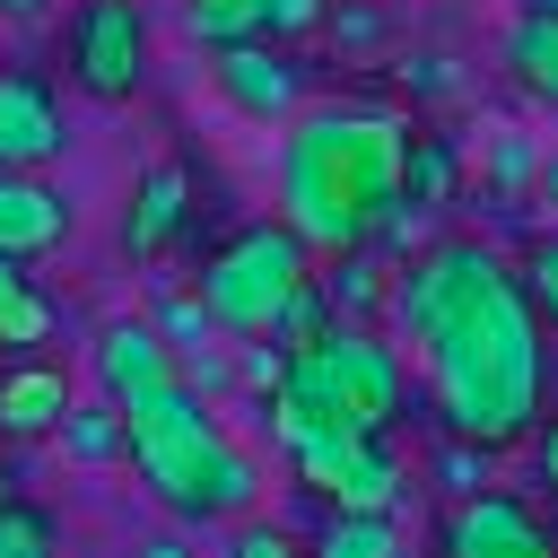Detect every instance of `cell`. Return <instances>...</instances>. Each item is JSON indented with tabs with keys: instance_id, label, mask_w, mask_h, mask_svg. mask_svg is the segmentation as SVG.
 Segmentation results:
<instances>
[{
	"instance_id": "obj_1",
	"label": "cell",
	"mask_w": 558,
	"mask_h": 558,
	"mask_svg": "<svg viewBox=\"0 0 558 558\" xmlns=\"http://www.w3.org/2000/svg\"><path fill=\"white\" fill-rule=\"evenodd\" d=\"M392 314H401L410 349L427 357L436 418L462 445L497 453L541 427V314L497 244H480V235L427 244L401 270Z\"/></svg>"
},
{
	"instance_id": "obj_2",
	"label": "cell",
	"mask_w": 558,
	"mask_h": 558,
	"mask_svg": "<svg viewBox=\"0 0 558 558\" xmlns=\"http://www.w3.org/2000/svg\"><path fill=\"white\" fill-rule=\"evenodd\" d=\"M401 157L410 122L392 105H305L279 140V227L323 262L366 253L401 201Z\"/></svg>"
},
{
	"instance_id": "obj_3",
	"label": "cell",
	"mask_w": 558,
	"mask_h": 558,
	"mask_svg": "<svg viewBox=\"0 0 558 558\" xmlns=\"http://www.w3.org/2000/svg\"><path fill=\"white\" fill-rule=\"evenodd\" d=\"M401 410V357L366 331V323H331L323 340L288 349L279 384H270V427L279 445H305L323 427H349V436H384Z\"/></svg>"
},
{
	"instance_id": "obj_4",
	"label": "cell",
	"mask_w": 558,
	"mask_h": 558,
	"mask_svg": "<svg viewBox=\"0 0 558 558\" xmlns=\"http://www.w3.org/2000/svg\"><path fill=\"white\" fill-rule=\"evenodd\" d=\"M122 410V453H131V471L148 480V497L174 514V523H209L218 506H209V471H218V453H227V427L209 418V401L174 375V384H157V392H140V401H113Z\"/></svg>"
},
{
	"instance_id": "obj_5",
	"label": "cell",
	"mask_w": 558,
	"mask_h": 558,
	"mask_svg": "<svg viewBox=\"0 0 558 558\" xmlns=\"http://www.w3.org/2000/svg\"><path fill=\"white\" fill-rule=\"evenodd\" d=\"M314 279V253L270 218V227H235L218 253H209V270H201V314L218 323V331H235V340H270V323L288 314V296Z\"/></svg>"
},
{
	"instance_id": "obj_6",
	"label": "cell",
	"mask_w": 558,
	"mask_h": 558,
	"mask_svg": "<svg viewBox=\"0 0 558 558\" xmlns=\"http://www.w3.org/2000/svg\"><path fill=\"white\" fill-rule=\"evenodd\" d=\"M61 70L78 96L96 105H131L148 78V9L140 0H78L70 35H61Z\"/></svg>"
},
{
	"instance_id": "obj_7",
	"label": "cell",
	"mask_w": 558,
	"mask_h": 558,
	"mask_svg": "<svg viewBox=\"0 0 558 558\" xmlns=\"http://www.w3.org/2000/svg\"><path fill=\"white\" fill-rule=\"evenodd\" d=\"M296 480L331 506V514H392L401 506V462L384 436H349V427H323L305 445H288Z\"/></svg>"
},
{
	"instance_id": "obj_8",
	"label": "cell",
	"mask_w": 558,
	"mask_h": 558,
	"mask_svg": "<svg viewBox=\"0 0 558 558\" xmlns=\"http://www.w3.org/2000/svg\"><path fill=\"white\" fill-rule=\"evenodd\" d=\"M209 78H218V96H227L244 122H296V61H288L270 35L218 44V52H209Z\"/></svg>"
},
{
	"instance_id": "obj_9",
	"label": "cell",
	"mask_w": 558,
	"mask_h": 558,
	"mask_svg": "<svg viewBox=\"0 0 558 558\" xmlns=\"http://www.w3.org/2000/svg\"><path fill=\"white\" fill-rule=\"evenodd\" d=\"M445 558H558V549H549V532L523 497L488 488V497H462L445 514Z\"/></svg>"
},
{
	"instance_id": "obj_10",
	"label": "cell",
	"mask_w": 558,
	"mask_h": 558,
	"mask_svg": "<svg viewBox=\"0 0 558 558\" xmlns=\"http://www.w3.org/2000/svg\"><path fill=\"white\" fill-rule=\"evenodd\" d=\"M61 148H70V131H61L52 87L26 70H0V174H44Z\"/></svg>"
},
{
	"instance_id": "obj_11",
	"label": "cell",
	"mask_w": 558,
	"mask_h": 558,
	"mask_svg": "<svg viewBox=\"0 0 558 558\" xmlns=\"http://www.w3.org/2000/svg\"><path fill=\"white\" fill-rule=\"evenodd\" d=\"M183 218H192V166H183V157H157V166L140 174L131 209H122V253H131V262H157V253L183 235Z\"/></svg>"
},
{
	"instance_id": "obj_12",
	"label": "cell",
	"mask_w": 558,
	"mask_h": 558,
	"mask_svg": "<svg viewBox=\"0 0 558 558\" xmlns=\"http://www.w3.org/2000/svg\"><path fill=\"white\" fill-rule=\"evenodd\" d=\"M174 375H183V366H174V349L157 340V323L122 314V323L96 331V384H105V401H140V392H157V384H174Z\"/></svg>"
},
{
	"instance_id": "obj_13",
	"label": "cell",
	"mask_w": 558,
	"mask_h": 558,
	"mask_svg": "<svg viewBox=\"0 0 558 558\" xmlns=\"http://www.w3.org/2000/svg\"><path fill=\"white\" fill-rule=\"evenodd\" d=\"M70 235V201L44 183V174H0V253L9 262H35Z\"/></svg>"
},
{
	"instance_id": "obj_14",
	"label": "cell",
	"mask_w": 558,
	"mask_h": 558,
	"mask_svg": "<svg viewBox=\"0 0 558 558\" xmlns=\"http://www.w3.org/2000/svg\"><path fill=\"white\" fill-rule=\"evenodd\" d=\"M70 418V375L52 357H17L0 366V436H44Z\"/></svg>"
},
{
	"instance_id": "obj_15",
	"label": "cell",
	"mask_w": 558,
	"mask_h": 558,
	"mask_svg": "<svg viewBox=\"0 0 558 558\" xmlns=\"http://www.w3.org/2000/svg\"><path fill=\"white\" fill-rule=\"evenodd\" d=\"M497 61H506V78H514L532 105H549V113H558V9H514V26H506V44H497Z\"/></svg>"
},
{
	"instance_id": "obj_16",
	"label": "cell",
	"mask_w": 558,
	"mask_h": 558,
	"mask_svg": "<svg viewBox=\"0 0 558 558\" xmlns=\"http://www.w3.org/2000/svg\"><path fill=\"white\" fill-rule=\"evenodd\" d=\"M453 174H462L453 140L418 131V140H410V157H401V201H410V209H436V201H453Z\"/></svg>"
},
{
	"instance_id": "obj_17",
	"label": "cell",
	"mask_w": 558,
	"mask_h": 558,
	"mask_svg": "<svg viewBox=\"0 0 558 558\" xmlns=\"http://www.w3.org/2000/svg\"><path fill=\"white\" fill-rule=\"evenodd\" d=\"M44 340H52V296H44L35 279H9V288H0V349L35 357Z\"/></svg>"
},
{
	"instance_id": "obj_18",
	"label": "cell",
	"mask_w": 558,
	"mask_h": 558,
	"mask_svg": "<svg viewBox=\"0 0 558 558\" xmlns=\"http://www.w3.org/2000/svg\"><path fill=\"white\" fill-rule=\"evenodd\" d=\"M314 558H401V532H392V514H331Z\"/></svg>"
},
{
	"instance_id": "obj_19",
	"label": "cell",
	"mask_w": 558,
	"mask_h": 558,
	"mask_svg": "<svg viewBox=\"0 0 558 558\" xmlns=\"http://www.w3.org/2000/svg\"><path fill=\"white\" fill-rule=\"evenodd\" d=\"M323 296H331V323H357V314L384 296V270H375L366 253H340V270L323 279Z\"/></svg>"
},
{
	"instance_id": "obj_20",
	"label": "cell",
	"mask_w": 558,
	"mask_h": 558,
	"mask_svg": "<svg viewBox=\"0 0 558 558\" xmlns=\"http://www.w3.org/2000/svg\"><path fill=\"white\" fill-rule=\"evenodd\" d=\"M61 445H70L78 462H113V453H122V410H113V401H105V410H78V401H70Z\"/></svg>"
},
{
	"instance_id": "obj_21",
	"label": "cell",
	"mask_w": 558,
	"mask_h": 558,
	"mask_svg": "<svg viewBox=\"0 0 558 558\" xmlns=\"http://www.w3.org/2000/svg\"><path fill=\"white\" fill-rule=\"evenodd\" d=\"M253 497H262V471H253V453L227 436V453H218V471H209V506H218V514H253Z\"/></svg>"
},
{
	"instance_id": "obj_22",
	"label": "cell",
	"mask_w": 558,
	"mask_h": 558,
	"mask_svg": "<svg viewBox=\"0 0 558 558\" xmlns=\"http://www.w3.org/2000/svg\"><path fill=\"white\" fill-rule=\"evenodd\" d=\"M52 541H61V532H52L44 506H26V497L0 506V558H52Z\"/></svg>"
},
{
	"instance_id": "obj_23",
	"label": "cell",
	"mask_w": 558,
	"mask_h": 558,
	"mask_svg": "<svg viewBox=\"0 0 558 558\" xmlns=\"http://www.w3.org/2000/svg\"><path fill=\"white\" fill-rule=\"evenodd\" d=\"M192 35L218 52V44H244L262 35V0H192Z\"/></svg>"
},
{
	"instance_id": "obj_24",
	"label": "cell",
	"mask_w": 558,
	"mask_h": 558,
	"mask_svg": "<svg viewBox=\"0 0 558 558\" xmlns=\"http://www.w3.org/2000/svg\"><path fill=\"white\" fill-rule=\"evenodd\" d=\"M514 279H523V296H532V314H541V323H558V227L523 244V262H514Z\"/></svg>"
},
{
	"instance_id": "obj_25",
	"label": "cell",
	"mask_w": 558,
	"mask_h": 558,
	"mask_svg": "<svg viewBox=\"0 0 558 558\" xmlns=\"http://www.w3.org/2000/svg\"><path fill=\"white\" fill-rule=\"evenodd\" d=\"M331 17V0H262V35L270 44H288V35H314Z\"/></svg>"
},
{
	"instance_id": "obj_26",
	"label": "cell",
	"mask_w": 558,
	"mask_h": 558,
	"mask_svg": "<svg viewBox=\"0 0 558 558\" xmlns=\"http://www.w3.org/2000/svg\"><path fill=\"white\" fill-rule=\"evenodd\" d=\"M488 174H497V183H532V174H541L532 140H523V131H497V148H488Z\"/></svg>"
},
{
	"instance_id": "obj_27",
	"label": "cell",
	"mask_w": 558,
	"mask_h": 558,
	"mask_svg": "<svg viewBox=\"0 0 558 558\" xmlns=\"http://www.w3.org/2000/svg\"><path fill=\"white\" fill-rule=\"evenodd\" d=\"M235 558H305V549H296V541H288L279 523H262V514H244V523H235Z\"/></svg>"
},
{
	"instance_id": "obj_28",
	"label": "cell",
	"mask_w": 558,
	"mask_h": 558,
	"mask_svg": "<svg viewBox=\"0 0 558 558\" xmlns=\"http://www.w3.org/2000/svg\"><path fill=\"white\" fill-rule=\"evenodd\" d=\"M532 183H541V201H549V218H558V157H541V174H532Z\"/></svg>"
},
{
	"instance_id": "obj_29",
	"label": "cell",
	"mask_w": 558,
	"mask_h": 558,
	"mask_svg": "<svg viewBox=\"0 0 558 558\" xmlns=\"http://www.w3.org/2000/svg\"><path fill=\"white\" fill-rule=\"evenodd\" d=\"M541 471H549V488H558V418L541 427Z\"/></svg>"
},
{
	"instance_id": "obj_30",
	"label": "cell",
	"mask_w": 558,
	"mask_h": 558,
	"mask_svg": "<svg viewBox=\"0 0 558 558\" xmlns=\"http://www.w3.org/2000/svg\"><path fill=\"white\" fill-rule=\"evenodd\" d=\"M140 558H192V549H183V541H174V532H166V541H148V549H140Z\"/></svg>"
},
{
	"instance_id": "obj_31",
	"label": "cell",
	"mask_w": 558,
	"mask_h": 558,
	"mask_svg": "<svg viewBox=\"0 0 558 558\" xmlns=\"http://www.w3.org/2000/svg\"><path fill=\"white\" fill-rule=\"evenodd\" d=\"M0 17H44V0H0Z\"/></svg>"
},
{
	"instance_id": "obj_32",
	"label": "cell",
	"mask_w": 558,
	"mask_h": 558,
	"mask_svg": "<svg viewBox=\"0 0 558 558\" xmlns=\"http://www.w3.org/2000/svg\"><path fill=\"white\" fill-rule=\"evenodd\" d=\"M9 279H17V262H9V253H0V288H9Z\"/></svg>"
},
{
	"instance_id": "obj_33",
	"label": "cell",
	"mask_w": 558,
	"mask_h": 558,
	"mask_svg": "<svg viewBox=\"0 0 558 558\" xmlns=\"http://www.w3.org/2000/svg\"><path fill=\"white\" fill-rule=\"evenodd\" d=\"M523 9H558V0H523Z\"/></svg>"
},
{
	"instance_id": "obj_34",
	"label": "cell",
	"mask_w": 558,
	"mask_h": 558,
	"mask_svg": "<svg viewBox=\"0 0 558 558\" xmlns=\"http://www.w3.org/2000/svg\"><path fill=\"white\" fill-rule=\"evenodd\" d=\"M0 488H9V480H0ZM0 506H9V497H0Z\"/></svg>"
}]
</instances>
